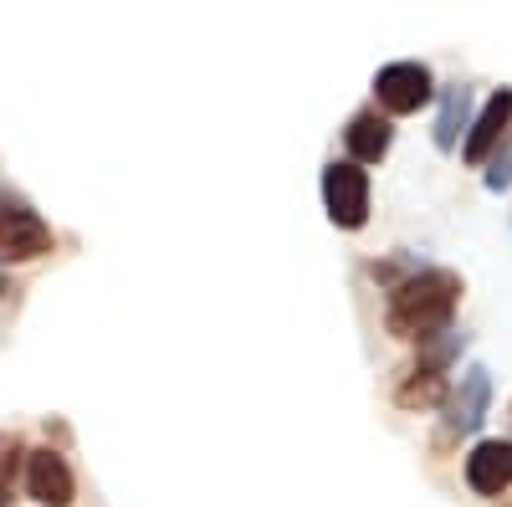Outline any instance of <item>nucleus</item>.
Wrapping results in <instances>:
<instances>
[{
    "label": "nucleus",
    "instance_id": "1",
    "mask_svg": "<svg viewBox=\"0 0 512 507\" xmlns=\"http://www.w3.org/2000/svg\"><path fill=\"white\" fill-rule=\"evenodd\" d=\"M461 277L451 267H415L405 282L390 287L384 298V328L405 344H431V338L451 333V318L461 308Z\"/></svg>",
    "mask_w": 512,
    "mask_h": 507
},
{
    "label": "nucleus",
    "instance_id": "2",
    "mask_svg": "<svg viewBox=\"0 0 512 507\" xmlns=\"http://www.w3.org/2000/svg\"><path fill=\"white\" fill-rule=\"evenodd\" d=\"M431 98H436V77H431V67H425V62H384L374 72V108L384 118L420 113Z\"/></svg>",
    "mask_w": 512,
    "mask_h": 507
},
{
    "label": "nucleus",
    "instance_id": "3",
    "mask_svg": "<svg viewBox=\"0 0 512 507\" xmlns=\"http://www.w3.org/2000/svg\"><path fill=\"white\" fill-rule=\"evenodd\" d=\"M323 210L338 231H359L369 221V169L333 159L323 169Z\"/></svg>",
    "mask_w": 512,
    "mask_h": 507
},
{
    "label": "nucleus",
    "instance_id": "4",
    "mask_svg": "<svg viewBox=\"0 0 512 507\" xmlns=\"http://www.w3.org/2000/svg\"><path fill=\"white\" fill-rule=\"evenodd\" d=\"M52 251V226L21 200H0V262H36Z\"/></svg>",
    "mask_w": 512,
    "mask_h": 507
},
{
    "label": "nucleus",
    "instance_id": "5",
    "mask_svg": "<svg viewBox=\"0 0 512 507\" xmlns=\"http://www.w3.org/2000/svg\"><path fill=\"white\" fill-rule=\"evenodd\" d=\"M446 441H456V436H472L482 420H487V405H492V374H487V364H466L461 369V385H451L446 390Z\"/></svg>",
    "mask_w": 512,
    "mask_h": 507
},
{
    "label": "nucleus",
    "instance_id": "6",
    "mask_svg": "<svg viewBox=\"0 0 512 507\" xmlns=\"http://www.w3.org/2000/svg\"><path fill=\"white\" fill-rule=\"evenodd\" d=\"M26 492L36 507H72L77 497V477L67 467V456L52 451V446H41V451H26V472H21Z\"/></svg>",
    "mask_w": 512,
    "mask_h": 507
},
{
    "label": "nucleus",
    "instance_id": "7",
    "mask_svg": "<svg viewBox=\"0 0 512 507\" xmlns=\"http://www.w3.org/2000/svg\"><path fill=\"white\" fill-rule=\"evenodd\" d=\"M466 487L477 497H502L512 487V441H477L466 451Z\"/></svg>",
    "mask_w": 512,
    "mask_h": 507
},
{
    "label": "nucleus",
    "instance_id": "8",
    "mask_svg": "<svg viewBox=\"0 0 512 507\" xmlns=\"http://www.w3.org/2000/svg\"><path fill=\"white\" fill-rule=\"evenodd\" d=\"M507 129H512V88H497V93L487 98V108L472 118L466 139H461L466 164H487V154L502 144V134H507Z\"/></svg>",
    "mask_w": 512,
    "mask_h": 507
},
{
    "label": "nucleus",
    "instance_id": "9",
    "mask_svg": "<svg viewBox=\"0 0 512 507\" xmlns=\"http://www.w3.org/2000/svg\"><path fill=\"white\" fill-rule=\"evenodd\" d=\"M344 144H349V164H379L384 154H390L395 144V129H390V118H384L379 108H359L349 118V129H344Z\"/></svg>",
    "mask_w": 512,
    "mask_h": 507
},
{
    "label": "nucleus",
    "instance_id": "10",
    "mask_svg": "<svg viewBox=\"0 0 512 507\" xmlns=\"http://www.w3.org/2000/svg\"><path fill=\"white\" fill-rule=\"evenodd\" d=\"M466 129H472V88L451 82L441 93V113H436V149H456Z\"/></svg>",
    "mask_w": 512,
    "mask_h": 507
},
{
    "label": "nucleus",
    "instance_id": "11",
    "mask_svg": "<svg viewBox=\"0 0 512 507\" xmlns=\"http://www.w3.org/2000/svg\"><path fill=\"white\" fill-rule=\"evenodd\" d=\"M21 472H26V441L16 431H0V492H11Z\"/></svg>",
    "mask_w": 512,
    "mask_h": 507
},
{
    "label": "nucleus",
    "instance_id": "12",
    "mask_svg": "<svg viewBox=\"0 0 512 507\" xmlns=\"http://www.w3.org/2000/svg\"><path fill=\"white\" fill-rule=\"evenodd\" d=\"M507 185H512V144L487 164V190H507Z\"/></svg>",
    "mask_w": 512,
    "mask_h": 507
},
{
    "label": "nucleus",
    "instance_id": "13",
    "mask_svg": "<svg viewBox=\"0 0 512 507\" xmlns=\"http://www.w3.org/2000/svg\"><path fill=\"white\" fill-rule=\"evenodd\" d=\"M6 292H11V282H6V277H0V298H6Z\"/></svg>",
    "mask_w": 512,
    "mask_h": 507
},
{
    "label": "nucleus",
    "instance_id": "14",
    "mask_svg": "<svg viewBox=\"0 0 512 507\" xmlns=\"http://www.w3.org/2000/svg\"><path fill=\"white\" fill-rule=\"evenodd\" d=\"M0 507H6V492H0Z\"/></svg>",
    "mask_w": 512,
    "mask_h": 507
}]
</instances>
